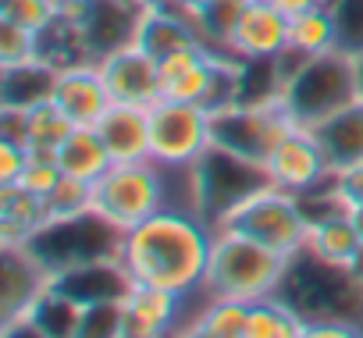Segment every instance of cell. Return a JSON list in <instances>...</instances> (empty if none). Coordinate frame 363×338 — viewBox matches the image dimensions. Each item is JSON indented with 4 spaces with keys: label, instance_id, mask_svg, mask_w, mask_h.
<instances>
[{
    "label": "cell",
    "instance_id": "52a82bcc",
    "mask_svg": "<svg viewBox=\"0 0 363 338\" xmlns=\"http://www.w3.org/2000/svg\"><path fill=\"white\" fill-rule=\"evenodd\" d=\"M260 186H267V171L253 160H242L221 146H211L193 167H189V207L193 214H200L211 228L221 225V218L246 200L250 193H257Z\"/></svg>",
    "mask_w": 363,
    "mask_h": 338
},
{
    "label": "cell",
    "instance_id": "d6a6232c",
    "mask_svg": "<svg viewBox=\"0 0 363 338\" xmlns=\"http://www.w3.org/2000/svg\"><path fill=\"white\" fill-rule=\"evenodd\" d=\"M328 189L335 193V200H338L345 210L363 207V160L345 164V167H335L331 179H328Z\"/></svg>",
    "mask_w": 363,
    "mask_h": 338
},
{
    "label": "cell",
    "instance_id": "7a4b0ae2",
    "mask_svg": "<svg viewBox=\"0 0 363 338\" xmlns=\"http://www.w3.org/2000/svg\"><path fill=\"white\" fill-rule=\"evenodd\" d=\"M278 295L306 320L303 338H349L363 334V285L349 267L317 260L310 249L289 257Z\"/></svg>",
    "mask_w": 363,
    "mask_h": 338
},
{
    "label": "cell",
    "instance_id": "f35d334b",
    "mask_svg": "<svg viewBox=\"0 0 363 338\" xmlns=\"http://www.w3.org/2000/svg\"><path fill=\"white\" fill-rule=\"evenodd\" d=\"M349 218H352V225H356V232H359V239H363V207L349 210Z\"/></svg>",
    "mask_w": 363,
    "mask_h": 338
},
{
    "label": "cell",
    "instance_id": "8d00e7d4",
    "mask_svg": "<svg viewBox=\"0 0 363 338\" xmlns=\"http://www.w3.org/2000/svg\"><path fill=\"white\" fill-rule=\"evenodd\" d=\"M167 4H171V8H178V11H186L189 18H196V15L211 4V0H167Z\"/></svg>",
    "mask_w": 363,
    "mask_h": 338
},
{
    "label": "cell",
    "instance_id": "b9f144b4",
    "mask_svg": "<svg viewBox=\"0 0 363 338\" xmlns=\"http://www.w3.org/2000/svg\"><path fill=\"white\" fill-rule=\"evenodd\" d=\"M68 4H89V0H68Z\"/></svg>",
    "mask_w": 363,
    "mask_h": 338
},
{
    "label": "cell",
    "instance_id": "ba28073f",
    "mask_svg": "<svg viewBox=\"0 0 363 338\" xmlns=\"http://www.w3.org/2000/svg\"><path fill=\"white\" fill-rule=\"evenodd\" d=\"M292 128V118L285 114L281 100H264V103H225L211 111V146H221L242 160L267 164L271 150L281 142V135Z\"/></svg>",
    "mask_w": 363,
    "mask_h": 338
},
{
    "label": "cell",
    "instance_id": "7402d4cb",
    "mask_svg": "<svg viewBox=\"0 0 363 338\" xmlns=\"http://www.w3.org/2000/svg\"><path fill=\"white\" fill-rule=\"evenodd\" d=\"M310 132L320 139L331 167H345V164L363 160V96L352 100L349 107H342L338 114H331L328 121H320Z\"/></svg>",
    "mask_w": 363,
    "mask_h": 338
},
{
    "label": "cell",
    "instance_id": "6da1fadb",
    "mask_svg": "<svg viewBox=\"0 0 363 338\" xmlns=\"http://www.w3.org/2000/svg\"><path fill=\"white\" fill-rule=\"evenodd\" d=\"M214 228L186 210V207H164L118 242V260L132 281L160 285L178 295L203 292L207 264H211Z\"/></svg>",
    "mask_w": 363,
    "mask_h": 338
},
{
    "label": "cell",
    "instance_id": "d590c367",
    "mask_svg": "<svg viewBox=\"0 0 363 338\" xmlns=\"http://www.w3.org/2000/svg\"><path fill=\"white\" fill-rule=\"evenodd\" d=\"M271 4H274L278 11H285L289 18H296V15H303V11H313V8L328 4V0H271Z\"/></svg>",
    "mask_w": 363,
    "mask_h": 338
},
{
    "label": "cell",
    "instance_id": "7c38bea8",
    "mask_svg": "<svg viewBox=\"0 0 363 338\" xmlns=\"http://www.w3.org/2000/svg\"><path fill=\"white\" fill-rule=\"evenodd\" d=\"M50 271L26 246H0V331H11L47 292Z\"/></svg>",
    "mask_w": 363,
    "mask_h": 338
},
{
    "label": "cell",
    "instance_id": "30bf717a",
    "mask_svg": "<svg viewBox=\"0 0 363 338\" xmlns=\"http://www.w3.org/2000/svg\"><path fill=\"white\" fill-rule=\"evenodd\" d=\"M264 171H267V182L285 189V193H296V196H306L320 186H328L331 179V160L320 146V139L310 132V128H299L292 125L281 142L271 150L267 164H264Z\"/></svg>",
    "mask_w": 363,
    "mask_h": 338
},
{
    "label": "cell",
    "instance_id": "83f0119b",
    "mask_svg": "<svg viewBox=\"0 0 363 338\" xmlns=\"http://www.w3.org/2000/svg\"><path fill=\"white\" fill-rule=\"evenodd\" d=\"M47 225L54 221H72V218H82L93 210V182H82L75 175H65L47 196Z\"/></svg>",
    "mask_w": 363,
    "mask_h": 338
},
{
    "label": "cell",
    "instance_id": "277c9868",
    "mask_svg": "<svg viewBox=\"0 0 363 338\" xmlns=\"http://www.w3.org/2000/svg\"><path fill=\"white\" fill-rule=\"evenodd\" d=\"M289 257L232 235V232H214V246H211V264H207V278H203V295H225V299H264L274 295L281 288Z\"/></svg>",
    "mask_w": 363,
    "mask_h": 338
},
{
    "label": "cell",
    "instance_id": "e575fe53",
    "mask_svg": "<svg viewBox=\"0 0 363 338\" xmlns=\"http://www.w3.org/2000/svg\"><path fill=\"white\" fill-rule=\"evenodd\" d=\"M33 153L22 139L15 135H0V186H15L22 179V171L29 167Z\"/></svg>",
    "mask_w": 363,
    "mask_h": 338
},
{
    "label": "cell",
    "instance_id": "4fadbf2b",
    "mask_svg": "<svg viewBox=\"0 0 363 338\" xmlns=\"http://www.w3.org/2000/svg\"><path fill=\"white\" fill-rule=\"evenodd\" d=\"M189 303H193L189 295H178L171 288L132 281V288L121 299V310H125L121 338H157V334L174 331L178 324H189L186 317Z\"/></svg>",
    "mask_w": 363,
    "mask_h": 338
},
{
    "label": "cell",
    "instance_id": "f1b7e54d",
    "mask_svg": "<svg viewBox=\"0 0 363 338\" xmlns=\"http://www.w3.org/2000/svg\"><path fill=\"white\" fill-rule=\"evenodd\" d=\"M65 15H68V0H0V18L33 29L36 36L47 33Z\"/></svg>",
    "mask_w": 363,
    "mask_h": 338
},
{
    "label": "cell",
    "instance_id": "9a60e30c",
    "mask_svg": "<svg viewBox=\"0 0 363 338\" xmlns=\"http://www.w3.org/2000/svg\"><path fill=\"white\" fill-rule=\"evenodd\" d=\"M54 103L61 107V114L75 125V128H96V121L107 114L111 89L104 82V72L96 61H79L61 68L57 86H54Z\"/></svg>",
    "mask_w": 363,
    "mask_h": 338
},
{
    "label": "cell",
    "instance_id": "4316f807",
    "mask_svg": "<svg viewBox=\"0 0 363 338\" xmlns=\"http://www.w3.org/2000/svg\"><path fill=\"white\" fill-rule=\"evenodd\" d=\"M250 0H211V4L196 15V29L203 36L207 47L232 54V36L239 29V18L246 11Z\"/></svg>",
    "mask_w": 363,
    "mask_h": 338
},
{
    "label": "cell",
    "instance_id": "8fae6325",
    "mask_svg": "<svg viewBox=\"0 0 363 338\" xmlns=\"http://www.w3.org/2000/svg\"><path fill=\"white\" fill-rule=\"evenodd\" d=\"M139 4L135 0H89V4H68V15L82 36L86 57L104 61L107 54L128 47L135 40L139 26Z\"/></svg>",
    "mask_w": 363,
    "mask_h": 338
},
{
    "label": "cell",
    "instance_id": "603a6c76",
    "mask_svg": "<svg viewBox=\"0 0 363 338\" xmlns=\"http://www.w3.org/2000/svg\"><path fill=\"white\" fill-rule=\"evenodd\" d=\"M57 164L65 175H75L82 182H100L114 160L96 128H72V135L57 146Z\"/></svg>",
    "mask_w": 363,
    "mask_h": 338
},
{
    "label": "cell",
    "instance_id": "74e56055",
    "mask_svg": "<svg viewBox=\"0 0 363 338\" xmlns=\"http://www.w3.org/2000/svg\"><path fill=\"white\" fill-rule=\"evenodd\" d=\"M349 274H352V278L363 285V246H359V253L352 257V264H349Z\"/></svg>",
    "mask_w": 363,
    "mask_h": 338
},
{
    "label": "cell",
    "instance_id": "2e32d148",
    "mask_svg": "<svg viewBox=\"0 0 363 338\" xmlns=\"http://www.w3.org/2000/svg\"><path fill=\"white\" fill-rule=\"evenodd\" d=\"M289 26L292 18L271 0H250L232 36V54L242 61H274L281 50H289Z\"/></svg>",
    "mask_w": 363,
    "mask_h": 338
},
{
    "label": "cell",
    "instance_id": "3957f363",
    "mask_svg": "<svg viewBox=\"0 0 363 338\" xmlns=\"http://www.w3.org/2000/svg\"><path fill=\"white\" fill-rule=\"evenodd\" d=\"M281 107L299 128H317L352 100H359V68L345 50L317 54L299 64V72L281 89Z\"/></svg>",
    "mask_w": 363,
    "mask_h": 338
},
{
    "label": "cell",
    "instance_id": "d4e9b609",
    "mask_svg": "<svg viewBox=\"0 0 363 338\" xmlns=\"http://www.w3.org/2000/svg\"><path fill=\"white\" fill-rule=\"evenodd\" d=\"M303 334H306V320L278 292L250 303L246 338H303Z\"/></svg>",
    "mask_w": 363,
    "mask_h": 338
},
{
    "label": "cell",
    "instance_id": "1f68e13d",
    "mask_svg": "<svg viewBox=\"0 0 363 338\" xmlns=\"http://www.w3.org/2000/svg\"><path fill=\"white\" fill-rule=\"evenodd\" d=\"M33 57H40V36L33 29H22L15 22L0 18V68L22 64V61H33Z\"/></svg>",
    "mask_w": 363,
    "mask_h": 338
},
{
    "label": "cell",
    "instance_id": "9c48e42d",
    "mask_svg": "<svg viewBox=\"0 0 363 338\" xmlns=\"http://www.w3.org/2000/svg\"><path fill=\"white\" fill-rule=\"evenodd\" d=\"M211 150V111L200 103L157 100L150 103V160L167 171H189Z\"/></svg>",
    "mask_w": 363,
    "mask_h": 338
},
{
    "label": "cell",
    "instance_id": "8992f818",
    "mask_svg": "<svg viewBox=\"0 0 363 338\" xmlns=\"http://www.w3.org/2000/svg\"><path fill=\"white\" fill-rule=\"evenodd\" d=\"M167 167L157 160H128V164H111V171L93 182V214H100L111 228L121 235L153 218L157 210L171 207L167 203Z\"/></svg>",
    "mask_w": 363,
    "mask_h": 338
},
{
    "label": "cell",
    "instance_id": "e0dca14e",
    "mask_svg": "<svg viewBox=\"0 0 363 338\" xmlns=\"http://www.w3.org/2000/svg\"><path fill=\"white\" fill-rule=\"evenodd\" d=\"M135 47H143L150 57H167L182 47H193L203 43L196 18H189L186 11H178L171 4H150L139 11V26H135Z\"/></svg>",
    "mask_w": 363,
    "mask_h": 338
},
{
    "label": "cell",
    "instance_id": "484cf974",
    "mask_svg": "<svg viewBox=\"0 0 363 338\" xmlns=\"http://www.w3.org/2000/svg\"><path fill=\"white\" fill-rule=\"evenodd\" d=\"M289 47L299 50L303 57H317V54L338 50V26H335L331 8L320 4V8H313V11L296 15L292 26H289Z\"/></svg>",
    "mask_w": 363,
    "mask_h": 338
},
{
    "label": "cell",
    "instance_id": "836d02e7",
    "mask_svg": "<svg viewBox=\"0 0 363 338\" xmlns=\"http://www.w3.org/2000/svg\"><path fill=\"white\" fill-rule=\"evenodd\" d=\"M61 179H65V171H61L57 157H40V153H33L29 167H26L22 179H18V186H26V189H33V193L47 196V193H50V189H54Z\"/></svg>",
    "mask_w": 363,
    "mask_h": 338
},
{
    "label": "cell",
    "instance_id": "60d3db41",
    "mask_svg": "<svg viewBox=\"0 0 363 338\" xmlns=\"http://www.w3.org/2000/svg\"><path fill=\"white\" fill-rule=\"evenodd\" d=\"M139 8H150V4H167V0H135Z\"/></svg>",
    "mask_w": 363,
    "mask_h": 338
},
{
    "label": "cell",
    "instance_id": "5bb4252c",
    "mask_svg": "<svg viewBox=\"0 0 363 338\" xmlns=\"http://www.w3.org/2000/svg\"><path fill=\"white\" fill-rule=\"evenodd\" d=\"M104 72V82L111 89L114 103H132V107H150L160 100V64L150 57L143 47L128 43L104 61H96Z\"/></svg>",
    "mask_w": 363,
    "mask_h": 338
},
{
    "label": "cell",
    "instance_id": "f546056e",
    "mask_svg": "<svg viewBox=\"0 0 363 338\" xmlns=\"http://www.w3.org/2000/svg\"><path fill=\"white\" fill-rule=\"evenodd\" d=\"M338 26V50L359 57L363 54V0H328Z\"/></svg>",
    "mask_w": 363,
    "mask_h": 338
},
{
    "label": "cell",
    "instance_id": "ffe728a7",
    "mask_svg": "<svg viewBox=\"0 0 363 338\" xmlns=\"http://www.w3.org/2000/svg\"><path fill=\"white\" fill-rule=\"evenodd\" d=\"M47 228V203L26 186H0V246H29Z\"/></svg>",
    "mask_w": 363,
    "mask_h": 338
},
{
    "label": "cell",
    "instance_id": "ac0fdd59",
    "mask_svg": "<svg viewBox=\"0 0 363 338\" xmlns=\"http://www.w3.org/2000/svg\"><path fill=\"white\" fill-rule=\"evenodd\" d=\"M96 132L114 164L146 160L150 157V107L111 103L107 114L96 121Z\"/></svg>",
    "mask_w": 363,
    "mask_h": 338
},
{
    "label": "cell",
    "instance_id": "5b68a950",
    "mask_svg": "<svg viewBox=\"0 0 363 338\" xmlns=\"http://www.w3.org/2000/svg\"><path fill=\"white\" fill-rule=\"evenodd\" d=\"M214 232H232L242 239H253L281 257H296L306 246L310 218L303 210V200L296 193H285L278 186H260L246 200H239Z\"/></svg>",
    "mask_w": 363,
    "mask_h": 338
},
{
    "label": "cell",
    "instance_id": "ab89813d",
    "mask_svg": "<svg viewBox=\"0 0 363 338\" xmlns=\"http://www.w3.org/2000/svg\"><path fill=\"white\" fill-rule=\"evenodd\" d=\"M356 68H359V96H363V54L356 57Z\"/></svg>",
    "mask_w": 363,
    "mask_h": 338
},
{
    "label": "cell",
    "instance_id": "4dcf8cb0",
    "mask_svg": "<svg viewBox=\"0 0 363 338\" xmlns=\"http://www.w3.org/2000/svg\"><path fill=\"white\" fill-rule=\"evenodd\" d=\"M121 320H125L121 299H118V303H93V306H82L79 334H75V338H121Z\"/></svg>",
    "mask_w": 363,
    "mask_h": 338
},
{
    "label": "cell",
    "instance_id": "cb8c5ba5",
    "mask_svg": "<svg viewBox=\"0 0 363 338\" xmlns=\"http://www.w3.org/2000/svg\"><path fill=\"white\" fill-rule=\"evenodd\" d=\"M246 320H250L246 299L207 295L203 310L189 320L186 334H193V338H246Z\"/></svg>",
    "mask_w": 363,
    "mask_h": 338
},
{
    "label": "cell",
    "instance_id": "44dd1931",
    "mask_svg": "<svg viewBox=\"0 0 363 338\" xmlns=\"http://www.w3.org/2000/svg\"><path fill=\"white\" fill-rule=\"evenodd\" d=\"M363 239L349 218V210H335V214H320L310 218V232H306V246L317 260L335 264V267H349L352 257L359 253Z\"/></svg>",
    "mask_w": 363,
    "mask_h": 338
},
{
    "label": "cell",
    "instance_id": "d6986e66",
    "mask_svg": "<svg viewBox=\"0 0 363 338\" xmlns=\"http://www.w3.org/2000/svg\"><path fill=\"white\" fill-rule=\"evenodd\" d=\"M57 75L61 68L47 57L0 68V111H29V107L50 103Z\"/></svg>",
    "mask_w": 363,
    "mask_h": 338
}]
</instances>
